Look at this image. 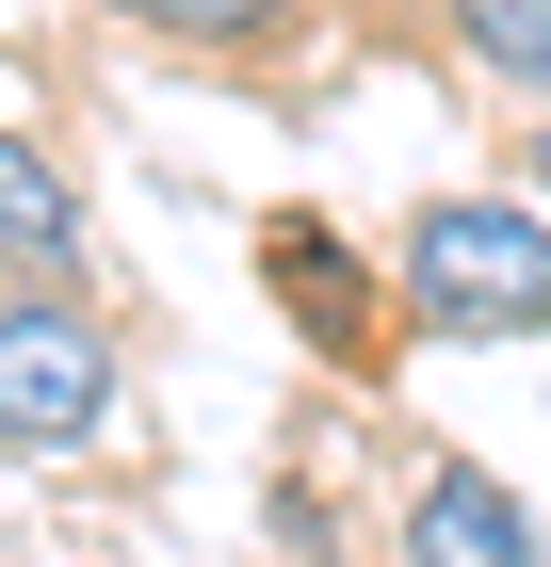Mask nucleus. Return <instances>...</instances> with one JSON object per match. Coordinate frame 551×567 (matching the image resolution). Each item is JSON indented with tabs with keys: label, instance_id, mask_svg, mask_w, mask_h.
I'll use <instances>...</instances> for the list:
<instances>
[{
	"label": "nucleus",
	"instance_id": "f257e3e1",
	"mask_svg": "<svg viewBox=\"0 0 551 567\" xmlns=\"http://www.w3.org/2000/svg\"><path fill=\"white\" fill-rule=\"evenodd\" d=\"M389 292L422 341H535L551 324V212L535 195H422L389 244Z\"/></svg>",
	"mask_w": 551,
	"mask_h": 567
},
{
	"label": "nucleus",
	"instance_id": "6e6552de",
	"mask_svg": "<svg viewBox=\"0 0 551 567\" xmlns=\"http://www.w3.org/2000/svg\"><path fill=\"white\" fill-rule=\"evenodd\" d=\"M519 195H535V212H551V114H535V131H519Z\"/></svg>",
	"mask_w": 551,
	"mask_h": 567
},
{
	"label": "nucleus",
	"instance_id": "20e7f679",
	"mask_svg": "<svg viewBox=\"0 0 551 567\" xmlns=\"http://www.w3.org/2000/svg\"><path fill=\"white\" fill-rule=\"evenodd\" d=\"M406 567H551V551H535V519H519L503 471L438 454V471L406 486Z\"/></svg>",
	"mask_w": 551,
	"mask_h": 567
},
{
	"label": "nucleus",
	"instance_id": "7ed1b4c3",
	"mask_svg": "<svg viewBox=\"0 0 551 567\" xmlns=\"http://www.w3.org/2000/svg\"><path fill=\"white\" fill-rule=\"evenodd\" d=\"M259 292L293 308V324L340 357V373L374 357V276H357V244H340L325 212H276V227H259Z\"/></svg>",
	"mask_w": 551,
	"mask_h": 567
},
{
	"label": "nucleus",
	"instance_id": "f03ea898",
	"mask_svg": "<svg viewBox=\"0 0 551 567\" xmlns=\"http://www.w3.org/2000/svg\"><path fill=\"white\" fill-rule=\"evenodd\" d=\"M114 422V341L65 292H0V454H98Z\"/></svg>",
	"mask_w": 551,
	"mask_h": 567
},
{
	"label": "nucleus",
	"instance_id": "39448f33",
	"mask_svg": "<svg viewBox=\"0 0 551 567\" xmlns=\"http://www.w3.org/2000/svg\"><path fill=\"white\" fill-rule=\"evenodd\" d=\"M65 260H82V195H65V163H49V146L0 131V276L65 292Z\"/></svg>",
	"mask_w": 551,
	"mask_h": 567
},
{
	"label": "nucleus",
	"instance_id": "423d86ee",
	"mask_svg": "<svg viewBox=\"0 0 551 567\" xmlns=\"http://www.w3.org/2000/svg\"><path fill=\"white\" fill-rule=\"evenodd\" d=\"M438 17H455V49L487 65V82H519L551 114V0H438Z\"/></svg>",
	"mask_w": 551,
	"mask_h": 567
},
{
	"label": "nucleus",
	"instance_id": "0eeeda50",
	"mask_svg": "<svg viewBox=\"0 0 551 567\" xmlns=\"http://www.w3.org/2000/svg\"><path fill=\"white\" fill-rule=\"evenodd\" d=\"M130 33H178V49H276L293 0H114Z\"/></svg>",
	"mask_w": 551,
	"mask_h": 567
}]
</instances>
